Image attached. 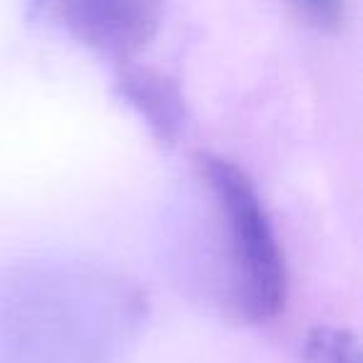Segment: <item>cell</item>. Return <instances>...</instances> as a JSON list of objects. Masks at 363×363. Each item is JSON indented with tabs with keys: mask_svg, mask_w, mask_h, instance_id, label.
Wrapping results in <instances>:
<instances>
[{
	"mask_svg": "<svg viewBox=\"0 0 363 363\" xmlns=\"http://www.w3.org/2000/svg\"><path fill=\"white\" fill-rule=\"evenodd\" d=\"M197 174L217 222L214 242L227 257L229 311L247 323L272 321L286 301V269L257 189L234 162L207 152L197 155Z\"/></svg>",
	"mask_w": 363,
	"mask_h": 363,
	"instance_id": "obj_1",
	"label": "cell"
},
{
	"mask_svg": "<svg viewBox=\"0 0 363 363\" xmlns=\"http://www.w3.org/2000/svg\"><path fill=\"white\" fill-rule=\"evenodd\" d=\"M55 11L82 45L122 65L157 35L164 0H55Z\"/></svg>",
	"mask_w": 363,
	"mask_h": 363,
	"instance_id": "obj_2",
	"label": "cell"
},
{
	"mask_svg": "<svg viewBox=\"0 0 363 363\" xmlns=\"http://www.w3.org/2000/svg\"><path fill=\"white\" fill-rule=\"evenodd\" d=\"M117 92L147 122L162 145H177L187 132V102L179 85L164 72L122 62L117 72Z\"/></svg>",
	"mask_w": 363,
	"mask_h": 363,
	"instance_id": "obj_3",
	"label": "cell"
},
{
	"mask_svg": "<svg viewBox=\"0 0 363 363\" xmlns=\"http://www.w3.org/2000/svg\"><path fill=\"white\" fill-rule=\"evenodd\" d=\"M301 363H361V348L346 328L313 326L303 338Z\"/></svg>",
	"mask_w": 363,
	"mask_h": 363,
	"instance_id": "obj_4",
	"label": "cell"
},
{
	"mask_svg": "<svg viewBox=\"0 0 363 363\" xmlns=\"http://www.w3.org/2000/svg\"><path fill=\"white\" fill-rule=\"evenodd\" d=\"M298 6L321 28H336L341 21L343 0H298Z\"/></svg>",
	"mask_w": 363,
	"mask_h": 363,
	"instance_id": "obj_5",
	"label": "cell"
},
{
	"mask_svg": "<svg viewBox=\"0 0 363 363\" xmlns=\"http://www.w3.org/2000/svg\"><path fill=\"white\" fill-rule=\"evenodd\" d=\"M35 3H38V6H45V3H48V0H35Z\"/></svg>",
	"mask_w": 363,
	"mask_h": 363,
	"instance_id": "obj_6",
	"label": "cell"
}]
</instances>
